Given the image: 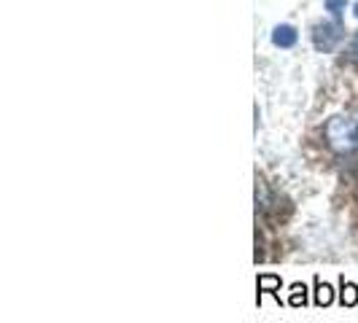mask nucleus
<instances>
[{
	"label": "nucleus",
	"mask_w": 358,
	"mask_h": 323,
	"mask_svg": "<svg viewBox=\"0 0 358 323\" xmlns=\"http://www.w3.org/2000/svg\"><path fill=\"white\" fill-rule=\"evenodd\" d=\"M313 283H315V296H313V302H315L318 307L331 305V302H334V288L329 286V283H323L318 275H315V280H313Z\"/></svg>",
	"instance_id": "39448f33"
},
{
	"label": "nucleus",
	"mask_w": 358,
	"mask_h": 323,
	"mask_svg": "<svg viewBox=\"0 0 358 323\" xmlns=\"http://www.w3.org/2000/svg\"><path fill=\"white\" fill-rule=\"evenodd\" d=\"M340 305L342 307H356L358 305V286L350 280H340Z\"/></svg>",
	"instance_id": "423d86ee"
},
{
	"label": "nucleus",
	"mask_w": 358,
	"mask_h": 323,
	"mask_svg": "<svg viewBox=\"0 0 358 323\" xmlns=\"http://www.w3.org/2000/svg\"><path fill=\"white\" fill-rule=\"evenodd\" d=\"M340 41H342V27L337 22H321V24H315V30H313V43H315V49H321V52H334Z\"/></svg>",
	"instance_id": "f03ea898"
},
{
	"label": "nucleus",
	"mask_w": 358,
	"mask_h": 323,
	"mask_svg": "<svg viewBox=\"0 0 358 323\" xmlns=\"http://www.w3.org/2000/svg\"><path fill=\"white\" fill-rule=\"evenodd\" d=\"M356 17H358V3H356Z\"/></svg>",
	"instance_id": "9d476101"
},
{
	"label": "nucleus",
	"mask_w": 358,
	"mask_h": 323,
	"mask_svg": "<svg viewBox=\"0 0 358 323\" xmlns=\"http://www.w3.org/2000/svg\"><path fill=\"white\" fill-rule=\"evenodd\" d=\"M288 305L291 307H305L307 305V286L305 283H294L288 291Z\"/></svg>",
	"instance_id": "0eeeda50"
},
{
	"label": "nucleus",
	"mask_w": 358,
	"mask_h": 323,
	"mask_svg": "<svg viewBox=\"0 0 358 323\" xmlns=\"http://www.w3.org/2000/svg\"><path fill=\"white\" fill-rule=\"evenodd\" d=\"M296 30L291 27V24H278L275 30H272V43L275 46H280V49H291L294 43H296Z\"/></svg>",
	"instance_id": "20e7f679"
},
{
	"label": "nucleus",
	"mask_w": 358,
	"mask_h": 323,
	"mask_svg": "<svg viewBox=\"0 0 358 323\" xmlns=\"http://www.w3.org/2000/svg\"><path fill=\"white\" fill-rule=\"evenodd\" d=\"M356 52H358V36H356Z\"/></svg>",
	"instance_id": "1a4fd4ad"
},
{
	"label": "nucleus",
	"mask_w": 358,
	"mask_h": 323,
	"mask_svg": "<svg viewBox=\"0 0 358 323\" xmlns=\"http://www.w3.org/2000/svg\"><path fill=\"white\" fill-rule=\"evenodd\" d=\"M345 6H348V0H326V11H331L334 19H340L345 14Z\"/></svg>",
	"instance_id": "6e6552de"
},
{
	"label": "nucleus",
	"mask_w": 358,
	"mask_h": 323,
	"mask_svg": "<svg viewBox=\"0 0 358 323\" xmlns=\"http://www.w3.org/2000/svg\"><path fill=\"white\" fill-rule=\"evenodd\" d=\"M280 286H283V280L278 278V275H259V280H256V288H259V302H262V294H272L278 302H280Z\"/></svg>",
	"instance_id": "7ed1b4c3"
},
{
	"label": "nucleus",
	"mask_w": 358,
	"mask_h": 323,
	"mask_svg": "<svg viewBox=\"0 0 358 323\" xmlns=\"http://www.w3.org/2000/svg\"><path fill=\"white\" fill-rule=\"evenodd\" d=\"M326 143L331 145L337 154H350L358 143V124L353 116H334L329 124L323 127Z\"/></svg>",
	"instance_id": "f257e3e1"
}]
</instances>
